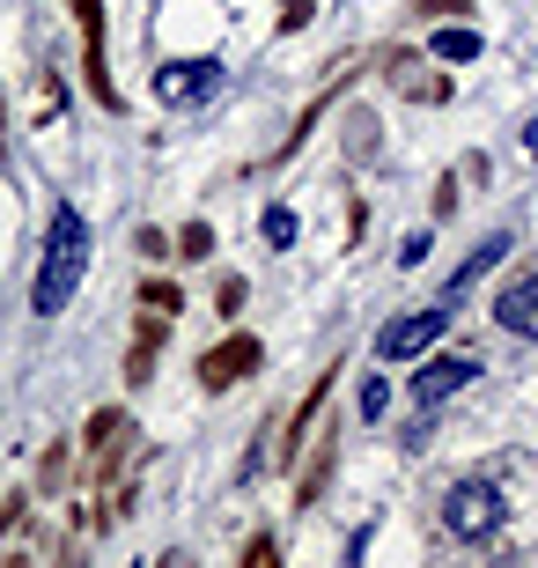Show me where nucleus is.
<instances>
[{"label": "nucleus", "mask_w": 538, "mask_h": 568, "mask_svg": "<svg viewBox=\"0 0 538 568\" xmlns=\"http://www.w3.org/2000/svg\"><path fill=\"white\" fill-rule=\"evenodd\" d=\"M82 274H89V222H82L74 200H60V207H52V230H44L38 281H30V311L60 317L67 303H74V288H82Z\"/></svg>", "instance_id": "f257e3e1"}, {"label": "nucleus", "mask_w": 538, "mask_h": 568, "mask_svg": "<svg viewBox=\"0 0 538 568\" xmlns=\"http://www.w3.org/2000/svg\"><path fill=\"white\" fill-rule=\"evenodd\" d=\"M501 517H509V503H501L495 480H457L450 495H443V525H450L457 539H495Z\"/></svg>", "instance_id": "f03ea898"}, {"label": "nucleus", "mask_w": 538, "mask_h": 568, "mask_svg": "<svg viewBox=\"0 0 538 568\" xmlns=\"http://www.w3.org/2000/svg\"><path fill=\"white\" fill-rule=\"evenodd\" d=\"M222 82H229L222 60H163L155 67V104L192 111V104H207V97H222Z\"/></svg>", "instance_id": "7ed1b4c3"}, {"label": "nucleus", "mask_w": 538, "mask_h": 568, "mask_svg": "<svg viewBox=\"0 0 538 568\" xmlns=\"http://www.w3.org/2000/svg\"><path fill=\"white\" fill-rule=\"evenodd\" d=\"M443 325H450V311H406V317H384V333H376V355H384V362H414V355H428L435 339H443Z\"/></svg>", "instance_id": "20e7f679"}, {"label": "nucleus", "mask_w": 538, "mask_h": 568, "mask_svg": "<svg viewBox=\"0 0 538 568\" xmlns=\"http://www.w3.org/2000/svg\"><path fill=\"white\" fill-rule=\"evenodd\" d=\"M258 362H266V347H258V339H251V333H229L222 347H207V355H200V384H207V392H229V384H244Z\"/></svg>", "instance_id": "39448f33"}, {"label": "nucleus", "mask_w": 538, "mask_h": 568, "mask_svg": "<svg viewBox=\"0 0 538 568\" xmlns=\"http://www.w3.org/2000/svg\"><path fill=\"white\" fill-rule=\"evenodd\" d=\"M473 377H479V362H473V355H435L428 369L414 377V406H420V414H435V406L457 399V392H465Z\"/></svg>", "instance_id": "423d86ee"}, {"label": "nucleus", "mask_w": 538, "mask_h": 568, "mask_svg": "<svg viewBox=\"0 0 538 568\" xmlns=\"http://www.w3.org/2000/svg\"><path fill=\"white\" fill-rule=\"evenodd\" d=\"M495 325L509 339H538V274H517L495 295Z\"/></svg>", "instance_id": "0eeeda50"}, {"label": "nucleus", "mask_w": 538, "mask_h": 568, "mask_svg": "<svg viewBox=\"0 0 538 568\" xmlns=\"http://www.w3.org/2000/svg\"><path fill=\"white\" fill-rule=\"evenodd\" d=\"M428 52L443 67H465V60H479V52H487V38H479V30H465V22H443V30L428 38Z\"/></svg>", "instance_id": "6e6552de"}, {"label": "nucleus", "mask_w": 538, "mask_h": 568, "mask_svg": "<svg viewBox=\"0 0 538 568\" xmlns=\"http://www.w3.org/2000/svg\"><path fill=\"white\" fill-rule=\"evenodd\" d=\"M501 258H509V236H487V244H479V252H473V258H465V266H457V274H450V288H443V295H450V303H457V295L473 288L479 274H495Z\"/></svg>", "instance_id": "1a4fd4ad"}, {"label": "nucleus", "mask_w": 538, "mask_h": 568, "mask_svg": "<svg viewBox=\"0 0 538 568\" xmlns=\"http://www.w3.org/2000/svg\"><path fill=\"white\" fill-rule=\"evenodd\" d=\"M392 82L406 89L414 104H443V97H450V82H435V74H420L414 60H392Z\"/></svg>", "instance_id": "9d476101"}, {"label": "nucleus", "mask_w": 538, "mask_h": 568, "mask_svg": "<svg viewBox=\"0 0 538 568\" xmlns=\"http://www.w3.org/2000/svg\"><path fill=\"white\" fill-rule=\"evenodd\" d=\"M384 406H392V384L384 377H369L362 392H354V414H362V422H384Z\"/></svg>", "instance_id": "9b49d317"}, {"label": "nucleus", "mask_w": 538, "mask_h": 568, "mask_svg": "<svg viewBox=\"0 0 538 568\" xmlns=\"http://www.w3.org/2000/svg\"><path fill=\"white\" fill-rule=\"evenodd\" d=\"M258 230H266L273 252H288V244H295V214L288 207H266V214H258Z\"/></svg>", "instance_id": "f8f14e48"}, {"label": "nucleus", "mask_w": 538, "mask_h": 568, "mask_svg": "<svg viewBox=\"0 0 538 568\" xmlns=\"http://www.w3.org/2000/svg\"><path fill=\"white\" fill-rule=\"evenodd\" d=\"M177 258H214V230L207 222H185V230H177Z\"/></svg>", "instance_id": "ddd939ff"}, {"label": "nucleus", "mask_w": 538, "mask_h": 568, "mask_svg": "<svg viewBox=\"0 0 538 568\" xmlns=\"http://www.w3.org/2000/svg\"><path fill=\"white\" fill-rule=\"evenodd\" d=\"M141 303H148V311H177V303H185V295H177V288H170V281H141Z\"/></svg>", "instance_id": "4468645a"}, {"label": "nucleus", "mask_w": 538, "mask_h": 568, "mask_svg": "<svg viewBox=\"0 0 538 568\" xmlns=\"http://www.w3.org/2000/svg\"><path fill=\"white\" fill-rule=\"evenodd\" d=\"M244 568H281V547H273V531H258L244 547Z\"/></svg>", "instance_id": "2eb2a0df"}, {"label": "nucleus", "mask_w": 538, "mask_h": 568, "mask_svg": "<svg viewBox=\"0 0 538 568\" xmlns=\"http://www.w3.org/2000/svg\"><path fill=\"white\" fill-rule=\"evenodd\" d=\"M236 303H244V274H229L222 288H214V311H222V317H236Z\"/></svg>", "instance_id": "dca6fc26"}, {"label": "nucleus", "mask_w": 538, "mask_h": 568, "mask_svg": "<svg viewBox=\"0 0 538 568\" xmlns=\"http://www.w3.org/2000/svg\"><path fill=\"white\" fill-rule=\"evenodd\" d=\"M414 16H473V0H414Z\"/></svg>", "instance_id": "f3484780"}, {"label": "nucleus", "mask_w": 538, "mask_h": 568, "mask_svg": "<svg viewBox=\"0 0 538 568\" xmlns=\"http://www.w3.org/2000/svg\"><path fill=\"white\" fill-rule=\"evenodd\" d=\"M420 258H428V230H414L406 244H398V266H420Z\"/></svg>", "instance_id": "a211bd4d"}, {"label": "nucleus", "mask_w": 538, "mask_h": 568, "mask_svg": "<svg viewBox=\"0 0 538 568\" xmlns=\"http://www.w3.org/2000/svg\"><path fill=\"white\" fill-rule=\"evenodd\" d=\"M311 22V0H281V30H303Z\"/></svg>", "instance_id": "6ab92c4d"}, {"label": "nucleus", "mask_w": 538, "mask_h": 568, "mask_svg": "<svg viewBox=\"0 0 538 568\" xmlns=\"http://www.w3.org/2000/svg\"><path fill=\"white\" fill-rule=\"evenodd\" d=\"M163 252L177 258V244H163V230H141V258H163Z\"/></svg>", "instance_id": "aec40b11"}, {"label": "nucleus", "mask_w": 538, "mask_h": 568, "mask_svg": "<svg viewBox=\"0 0 538 568\" xmlns=\"http://www.w3.org/2000/svg\"><path fill=\"white\" fill-rule=\"evenodd\" d=\"M524 155L538 163V119H524Z\"/></svg>", "instance_id": "412c9836"}, {"label": "nucleus", "mask_w": 538, "mask_h": 568, "mask_svg": "<svg viewBox=\"0 0 538 568\" xmlns=\"http://www.w3.org/2000/svg\"><path fill=\"white\" fill-rule=\"evenodd\" d=\"M0 568H30V561H22V554H8V561H0Z\"/></svg>", "instance_id": "4be33fe9"}]
</instances>
